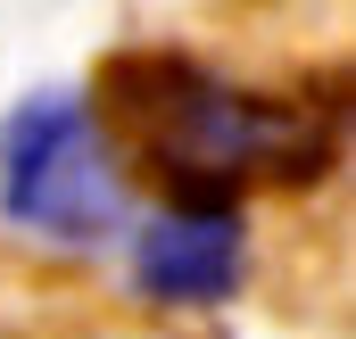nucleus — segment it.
<instances>
[{"label": "nucleus", "instance_id": "f257e3e1", "mask_svg": "<svg viewBox=\"0 0 356 339\" xmlns=\"http://www.w3.org/2000/svg\"><path fill=\"white\" fill-rule=\"evenodd\" d=\"M116 166H149L175 207H232L249 182H307L332 158V116L307 99H266L199 58L175 50H133L108 67V99L91 108Z\"/></svg>", "mask_w": 356, "mask_h": 339}, {"label": "nucleus", "instance_id": "f03ea898", "mask_svg": "<svg viewBox=\"0 0 356 339\" xmlns=\"http://www.w3.org/2000/svg\"><path fill=\"white\" fill-rule=\"evenodd\" d=\"M0 215L58 249H99L124 224V166L83 91H33L0 116Z\"/></svg>", "mask_w": 356, "mask_h": 339}, {"label": "nucleus", "instance_id": "7ed1b4c3", "mask_svg": "<svg viewBox=\"0 0 356 339\" xmlns=\"http://www.w3.org/2000/svg\"><path fill=\"white\" fill-rule=\"evenodd\" d=\"M133 290L149 306H216L241 290L249 273V224L241 207H158L141 232H133Z\"/></svg>", "mask_w": 356, "mask_h": 339}]
</instances>
